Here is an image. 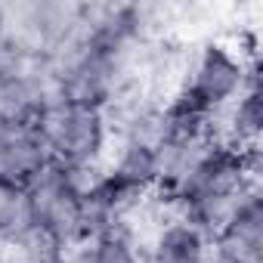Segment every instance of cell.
<instances>
[{"instance_id": "6da1fadb", "label": "cell", "mask_w": 263, "mask_h": 263, "mask_svg": "<svg viewBox=\"0 0 263 263\" xmlns=\"http://www.w3.org/2000/svg\"><path fill=\"white\" fill-rule=\"evenodd\" d=\"M180 90L195 96L211 111H220L248 90V62H241L223 41L211 37L195 47Z\"/></svg>"}, {"instance_id": "7a4b0ae2", "label": "cell", "mask_w": 263, "mask_h": 263, "mask_svg": "<svg viewBox=\"0 0 263 263\" xmlns=\"http://www.w3.org/2000/svg\"><path fill=\"white\" fill-rule=\"evenodd\" d=\"M108 146H111V137H108L102 108L68 105L65 134L56 149V158L59 161H105Z\"/></svg>"}, {"instance_id": "3957f363", "label": "cell", "mask_w": 263, "mask_h": 263, "mask_svg": "<svg viewBox=\"0 0 263 263\" xmlns=\"http://www.w3.org/2000/svg\"><path fill=\"white\" fill-rule=\"evenodd\" d=\"M50 158H53V152L37 140L31 127L7 130L4 140H0V180L25 189L50 164Z\"/></svg>"}, {"instance_id": "277c9868", "label": "cell", "mask_w": 263, "mask_h": 263, "mask_svg": "<svg viewBox=\"0 0 263 263\" xmlns=\"http://www.w3.org/2000/svg\"><path fill=\"white\" fill-rule=\"evenodd\" d=\"M208 248H211V238L186 220L167 223L149 238V257L161 263H204Z\"/></svg>"}, {"instance_id": "5b68a950", "label": "cell", "mask_w": 263, "mask_h": 263, "mask_svg": "<svg viewBox=\"0 0 263 263\" xmlns=\"http://www.w3.org/2000/svg\"><path fill=\"white\" fill-rule=\"evenodd\" d=\"M105 171L115 180H121L127 186H137V189H146V192H152L158 183L155 149L134 146V143H111L105 152Z\"/></svg>"}, {"instance_id": "8992f818", "label": "cell", "mask_w": 263, "mask_h": 263, "mask_svg": "<svg viewBox=\"0 0 263 263\" xmlns=\"http://www.w3.org/2000/svg\"><path fill=\"white\" fill-rule=\"evenodd\" d=\"M37 111V99L25 78H0V127L22 130L31 127Z\"/></svg>"}, {"instance_id": "52a82bcc", "label": "cell", "mask_w": 263, "mask_h": 263, "mask_svg": "<svg viewBox=\"0 0 263 263\" xmlns=\"http://www.w3.org/2000/svg\"><path fill=\"white\" fill-rule=\"evenodd\" d=\"M4 245H7L10 263H59L65 254V248L56 241V235L41 223H34L19 238L4 241Z\"/></svg>"}, {"instance_id": "ba28073f", "label": "cell", "mask_w": 263, "mask_h": 263, "mask_svg": "<svg viewBox=\"0 0 263 263\" xmlns=\"http://www.w3.org/2000/svg\"><path fill=\"white\" fill-rule=\"evenodd\" d=\"M115 143H134V146H146V149H158L161 143H167L164 99H152L134 121L127 124L121 140H115Z\"/></svg>"}, {"instance_id": "9c48e42d", "label": "cell", "mask_w": 263, "mask_h": 263, "mask_svg": "<svg viewBox=\"0 0 263 263\" xmlns=\"http://www.w3.org/2000/svg\"><path fill=\"white\" fill-rule=\"evenodd\" d=\"M105 180V161H62V183L74 198L96 192Z\"/></svg>"}, {"instance_id": "30bf717a", "label": "cell", "mask_w": 263, "mask_h": 263, "mask_svg": "<svg viewBox=\"0 0 263 263\" xmlns=\"http://www.w3.org/2000/svg\"><path fill=\"white\" fill-rule=\"evenodd\" d=\"M59 263H96V251L93 245H74V248H65Z\"/></svg>"}, {"instance_id": "8fae6325", "label": "cell", "mask_w": 263, "mask_h": 263, "mask_svg": "<svg viewBox=\"0 0 263 263\" xmlns=\"http://www.w3.org/2000/svg\"><path fill=\"white\" fill-rule=\"evenodd\" d=\"M16 192H19V186H13V183H7V180H0V217H4V211H7L10 201L16 198Z\"/></svg>"}, {"instance_id": "7c38bea8", "label": "cell", "mask_w": 263, "mask_h": 263, "mask_svg": "<svg viewBox=\"0 0 263 263\" xmlns=\"http://www.w3.org/2000/svg\"><path fill=\"white\" fill-rule=\"evenodd\" d=\"M7 34V19H4V7H0V37Z\"/></svg>"}, {"instance_id": "4fadbf2b", "label": "cell", "mask_w": 263, "mask_h": 263, "mask_svg": "<svg viewBox=\"0 0 263 263\" xmlns=\"http://www.w3.org/2000/svg\"><path fill=\"white\" fill-rule=\"evenodd\" d=\"M0 78H4V74H0Z\"/></svg>"}]
</instances>
